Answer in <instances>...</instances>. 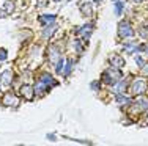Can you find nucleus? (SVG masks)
<instances>
[{
	"label": "nucleus",
	"mask_w": 148,
	"mask_h": 146,
	"mask_svg": "<svg viewBox=\"0 0 148 146\" xmlns=\"http://www.w3.org/2000/svg\"><path fill=\"white\" fill-rule=\"evenodd\" d=\"M120 77H121V72H120L118 69H107V71L103 74V80L106 83H109V85L117 83L120 80Z\"/></svg>",
	"instance_id": "f257e3e1"
},
{
	"label": "nucleus",
	"mask_w": 148,
	"mask_h": 146,
	"mask_svg": "<svg viewBox=\"0 0 148 146\" xmlns=\"http://www.w3.org/2000/svg\"><path fill=\"white\" fill-rule=\"evenodd\" d=\"M118 35H120V38H128V36H132V35H134V32H132V29H131V25H129L128 20L120 22V25H118Z\"/></svg>",
	"instance_id": "f03ea898"
},
{
	"label": "nucleus",
	"mask_w": 148,
	"mask_h": 146,
	"mask_svg": "<svg viewBox=\"0 0 148 146\" xmlns=\"http://www.w3.org/2000/svg\"><path fill=\"white\" fill-rule=\"evenodd\" d=\"M147 110H148V97H139V99L136 101V104H134V107H132V113L147 112Z\"/></svg>",
	"instance_id": "7ed1b4c3"
},
{
	"label": "nucleus",
	"mask_w": 148,
	"mask_h": 146,
	"mask_svg": "<svg viewBox=\"0 0 148 146\" xmlns=\"http://www.w3.org/2000/svg\"><path fill=\"white\" fill-rule=\"evenodd\" d=\"M147 90V82L142 80V79H139V80H136L131 85V91L134 93V94H143Z\"/></svg>",
	"instance_id": "20e7f679"
},
{
	"label": "nucleus",
	"mask_w": 148,
	"mask_h": 146,
	"mask_svg": "<svg viewBox=\"0 0 148 146\" xmlns=\"http://www.w3.org/2000/svg\"><path fill=\"white\" fill-rule=\"evenodd\" d=\"M17 102H19V101H17V97H16L14 94H10V93H8L5 97H3V105H6V107H10V105L16 107Z\"/></svg>",
	"instance_id": "39448f33"
},
{
	"label": "nucleus",
	"mask_w": 148,
	"mask_h": 146,
	"mask_svg": "<svg viewBox=\"0 0 148 146\" xmlns=\"http://www.w3.org/2000/svg\"><path fill=\"white\" fill-rule=\"evenodd\" d=\"M21 93H22V96L25 97L27 101H32V99H33V93H35V90L32 88V86H29V85H24L22 88H21Z\"/></svg>",
	"instance_id": "423d86ee"
},
{
	"label": "nucleus",
	"mask_w": 148,
	"mask_h": 146,
	"mask_svg": "<svg viewBox=\"0 0 148 146\" xmlns=\"http://www.w3.org/2000/svg\"><path fill=\"white\" fill-rule=\"evenodd\" d=\"M11 82H13V72L11 71H5L2 74V85L10 86V85H11Z\"/></svg>",
	"instance_id": "0eeeda50"
},
{
	"label": "nucleus",
	"mask_w": 148,
	"mask_h": 146,
	"mask_svg": "<svg viewBox=\"0 0 148 146\" xmlns=\"http://www.w3.org/2000/svg\"><path fill=\"white\" fill-rule=\"evenodd\" d=\"M49 52H51V54H49V60L52 61V63H57V61L60 60V52L57 50V47H51L49 49Z\"/></svg>",
	"instance_id": "6e6552de"
},
{
	"label": "nucleus",
	"mask_w": 148,
	"mask_h": 146,
	"mask_svg": "<svg viewBox=\"0 0 148 146\" xmlns=\"http://www.w3.org/2000/svg\"><path fill=\"white\" fill-rule=\"evenodd\" d=\"M57 30V25L55 24H51V25H46V29H44V32H43V38L44 39H47V38H51L52 36V33Z\"/></svg>",
	"instance_id": "1a4fd4ad"
},
{
	"label": "nucleus",
	"mask_w": 148,
	"mask_h": 146,
	"mask_svg": "<svg viewBox=\"0 0 148 146\" xmlns=\"http://www.w3.org/2000/svg\"><path fill=\"white\" fill-rule=\"evenodd\" d=\"M46 88H47V85H46V83L44 82H38L36 83V85H35V94H36V96H41V94H44V91H46Z\"/></svg>",
	"instance_id": "9d476101"
},
{
	"label": "nucleus",
	"mask_w": 148,
	"mask_h": 146,
	"mask_svg": "<svg viewBox=\"0 0 148 146\" xmlns=\"http://www.w3.org/2000/svg\"><path fill=\"white\" fill-rule=\"evenodd\" d=\"M110 63L115 66V68H123L125 66V61H123L121 57H118V55H112L110 57Z\"/></svg>",
	"instance_id": "9b49d317"
},
{
	"label": "nucleus",
	"mask_w": 148,
	"mask_h": 146,
	"mask_svg": "<svg viewBox=\"0 0 148 146\" xmlns=\"http://www.w3.org/2000/svg\"><path fill=\"white\" fill-rule=\"evenodd\" d=\"M41 82H44L46 85H49V86H55V85H57V80H54L49 74H43V75H41Z\"/></svg>",
	"instance_id": "f8f14e48"
},
{
	"label": "nucleus",
	"mask_w": 148,
	"mask_h": 146,
	"mask_svg": "<svg viewBox=\"0 0 148 146\" xmlns=\"http://www.w3.org/2000/svg\"><path fill=\"white\" fill-rule=\"evenodd\" d=\"M91 30H93V29H91V25H85V27H84V29H80V30H79V32H77V33H79V35H84V36H85V39H87V38L90 36Z\"/></svg>",
	"instance_id": "ddd939ff"
},
{
	"label": "nucleus",
	"mask_w": 148,
	"mask_h": 146,
	"mask_svg": "<svg viewBox=\"0 0 148 146\" xmlns=\"http://www.w3.org/2000/svg\"><path fill=\"white\" fill-rule=\"evenodd\" d=\"M126 90V82H120L118 85L114 86V93H117V94H120V93H123Z\"/></svg>",
	"instance_id": "4468645a"
},
{
	"label": "nucleus",
	"mask_w": 148,
	"mask_h": 146,
	"mask_svg": "<svg viewBox=\"0 0 148 146\" xmlns=\"http://www.w3.org/2000/svg\"><path fill=\"white\" fill-rule=\"evenodd\" d=\"M80 11L84 13V16H90V14H91L90 5H88V3H82V5H80Z\"/></svg>",
	"instance_id": "2eb2a0df"
},
{
	"label": "nucleus",
	"mask_w": 148,
	"mask_h": 146,
	"mask_svg": "<svg viewBox=\"0 0 148 146\" xmlns=\"http://www.w3.org/2000/svg\"><path fill=\"white\" fill-rule=\"evenodd\" d=\"M117 102H118V104H129V102H131V99H129L128 96L117 94Z\"/></svg>",
	"instance_id": "dca6fc26"
},
{
	"label": "nucleus",
	"mask_w": 148,
	"mask_h": 146,
	"mask_svg": "<svg viewBox=\"0 0 148 146\" xmlns=\"http://www.w3.org/2000/svg\"><path fill=\"white\" fill-rule=\"evenodd\" d=\"M13 10H14V3H13L11 0H6V3H5V11H6V13H11Z\"/></svg>",
	"instance_id": "f3484780"
},
{
	"label": "nucleus",
	"mask_w": 148,
	"mask_h": 146,
	"mask_svg": "<svg viewBox=\"0 0 148 146\" xmlns=\"http://www.w3.org/2000/svg\"><path fill=\"white\" fill-rule=\"evenodd\" d=\"M54 19H55V16H54V14H49V16H41V17H40V20H41V22H54Z\"/></svg>",
	"instance_id": "a211bd4d"
},
{
	"label": "nucleus",
	"mask_w": 148,
	"mask_h": 146,
	"mask_svg": "<svg viewBox=\"0 0 148 146\" xmlns=\"http://www.w3.org/2000/svg\"><path fill=\"white\" fill-rule=\"evenodd\" d=\"M63 63H65V60H63V58H60V60L57 61V66H55V71H57V74H60V72H62V69H63Z\"/></svg>",
	"instance_id": "6ab92c4d"
},
{
	"label": "nucleus",
	"mask_w": 148,
	"mask_h": 146,
	"mask_svg": "<svg viewBox=\"0 0 148 146\" xmlns=\"http://www.w3.org/2000/svg\"><path fill=\"white\" fill-rule=\"evenodd\" d=\"M123 11V2H117L115 3V14H121Z\"/></svg>",
	"instance_id": "aec40b11"
},
{
	"label": "nucleus",
	"mask_w": 148,
	"mask_h": 146,
	"mask_svg": "<svg viewBox=\"0 0 148 146\" xmlns=\"http://www.w3.org/2000/svg\"><path fill=\"white\" fill-rule=\"evenodd\" d=\"M71 68H73V60L69 58L68 63H66V68H65V75H69V72H71Z\"/></svg>",
	"instance_id": "412c9836"
},
{
	"label": "nucleus",
	"mask_w": 148,
	"mask_h": 146,
	"mask_svg": "<svg viewBox=\"0 0 148 146\" xmlns=\"http://www.w3.org/2000/svg\"><path fill=\"white\" fill-rule=\"evenodd\" d=\"M139 33L142 35L145 39H148V29H145V27H140V30H139Z\"/></svg>",
	"instance_id": "4be33fe9"
},
{
	"label": "nucleus",
	"mask_w": 148,
	"mask_h": 146,
	"mask_svg": "<svg viewBox=\"0 0 148 146\" xmlns=\"http://www.w3.org/2000/svg\"><path fill=\"white\" fill-rule=\"evenodd\" d=\"M125 50L126 52H134V50H136V44H126V46H125Z\"/></svg>",
	"instance_id": "5701e85b"
},
{
	"label": "nucleus",
	"mask_w": 148,
	"mask_h": 146,
	"mask_svg": "<svg viewBox=\"0 0 148 146\" xmlns=\"http://www.w3.org/2000/svg\"><path fill=\"white\" fill-rule=\"evenodd\" d=\"M6 58V50L5 49H0V60H5Z\"/></svg>",
	"instance_id": "b1692460"
},
{
	"label": "nucleus",
	"mask_w": 148,
	"mask_h": 146,
	"mask_svg": "<svg viewBox=\"0 0 148 146\" xmlns=\"http://www.w3.org/2000/svg\"><path fill=\"white\" fill-rule=\"evenodd\" d=\"M99 88V82H91V90H95V91H96V90Z\"/></svg>",
	"instance_id": "393cba45"
},
{
	"label": "nucleus",
	"mask_w": 148,
	"mask_h": 146,
	"mask_svg": "<svg viewBox=\"0 0 148 146\" xmlns=\"http://www.w3.org/2000/svg\"><path fill=\"white\" fill-rule=\"evenodd\" d=\"M136 63H137V66H143L145 63H143V60L140 57H136Z\"/></svg>",
	"instance_id": "a878e982"
},
{
	"label": "nucleus",
	"mask_w": 148,
	"mask_h": 146,
	"mask_svg": "<svg viewBox=\"0 0 148 146\" xmlns=\"http://www.w3.org/2000/svg\"><path fill=\"white\" fill-rule=\"evenodd\" d=\"M76 49H77V52H79V54H82V50H84V49H82V46H80V43H79V41H76Z\"/></svg>",
	"instance_id": "bb28decb"
},
{
	"label": "nucleus",
	"mask_w": 148,
	"mask_h": 146,
	"mask_svg": "<svg viewBox=\"0 0 148 146\" xmlns=\"http://www.w3.org/2000/svg\"><path fill=\"white\" fill-rule=\"evenodd\" d=\"M145 65H147V66L142 69V72H143V74H148V63H145Z\"/></svg>",
	"instance_id": "cd10ccee"
},
{
	"label": "nucleus",
	"mask_w": 148,
	"mask_h": 146,
	"mask_svg": "<svg viewBox=\"0 0 148 146\" xmlns=\"http://www.w3.org/2000/svg\"><path fill=\"white\" fill-rule=\"evenodd\" d=\"M6 14V11H3V10H0V17H5Z\"/></svg>",
	"instance_id": "c85d7f7f"
},
{
	"label": "nucleus",
	"mask_w": 148,
	"mask_h": 146,
	"mask_svg": "<svg viewBox=\"0 0 148 146\" xmlns=\"http://www.w3.org/2000/svg\"><path fill=\"white\" fill-rule=\"evenodd\" d=\"M132 2H136V3H139V2H142V0H132Z\"/></svg>",
	"instance_id": "c756f323"
},
{
	"label": "nucleus",
	"mask_w": 148,
	"mask_h": 146,
	"mask_svg": "<svg viewBox=\"0 0 148 146\" xmlns=\"http://www.w3.org/2000/svg\"><path fill=\"white\" fill-rule=\"evenodd\" d=\"M95 2H96V3H101V2H103V0H95Z\"/></svg>",
	"instance_id": "7c9ffc66"
},
{
	"label": "nucleus",
	"mask_w": 148,
	"mask_h": 146,
	"mask_svg": "<svg viewBox=\"0 0 148 146\" xmlns=\"http://www.w3.org/2000/svg\"><path fill=\"white\" fill-rule=\"evenodd\" d=\"M145 50H147V54H148V46H147V47H145Z\"/></svg>",
	"instance_id": "2f4dec72"
},
{
	"label": "nucleus",
	"mask_w": 148,
	"mask_h": 146,
	"mask_svg": "<svg viewBox=\"0 0 148 146\" xmlns=\"http://www.w3.org/2000/svg\"><path fill=\"white\" fill-rule=\"evenodd\" d=\"M54 2H60V0H54Z\"/></svg>",
	"instance_id": "473e14b6"
}]
</instances>
